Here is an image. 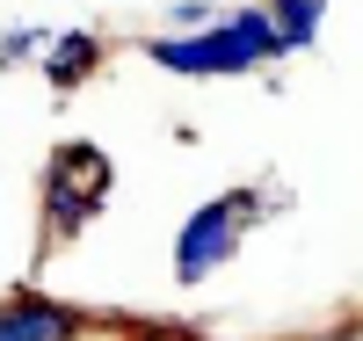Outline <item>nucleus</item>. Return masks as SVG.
I'll return each instance as SVG.
<instances>
[{
    "mask_svg": "<svg viewBox=\"0 0 363 341\" xmlns=\"http://www.w3.org/2000/svg\"><path fill=\"white\" fill-rule=\"evenodd\" d=\"M66 334V313H51V305H8L0 313V341H58Z\"/></svg>",
    "mask_w": 363,
    "mask_h": 341,
    "instance_id": "nucleus-3",
    "label": "nucleus"
},
{
    "mask_svg": "<svg viewBox=\"0 0 363 341\" xmlns=\"http://www.w3.org/2000/svg\"><path fill=\"white\" fill-rule=\"evenodd\" d=\"M269 51H277V29L262 15H233L225 29H203V37H182V44H153V58L174 66V73H247Z\"/></svg>",
    "mask_w": 363,
    "mask_h": 341,
    "instance_id": "nucleus-1",
    "label": "nucleus"
},
{
    "mask_svg": "<svg viewBox=\"0 0 363 341\" xmlns=\"http://www.w3.org/2000/svg\"><path fill=\"white\" fill-rule=\"evenodd\" d=\"M320 8L327 0H277V22H269L277 44H313L320 37Z\"/></svg>",
    "mask_w": 363,
    "mask_h": 341,
    "instance_id": "nucleus-4",
    "label": "nucleus"
},
{
    "mask_svg": "<svg viewBox=\"0 0 363 341\" xmlns=\"http://www.w3.org/2000/svg\"><path fill=\"white\" fill-rule=\"evenodd\" d=\"M247 211H255L247 196H240V203H211V211H196V218H189V233H182V276H203L211 262H225Z\"/></svg>",
    "mask_w": 363,
    "mask_h": 341,
    "instance_id": "nucleus-2",
    "label": "nucleus"
}]
</instances>
